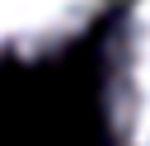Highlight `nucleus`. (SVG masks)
I'll list each match as a JSON object with an SVG mask.
<instances>
[{
  "label": "nucleus",
  "mask_w": 150,
  "mask_h": 146,
  "mask_svg": "<svg viewBox=\"0 0 150 146\" xmlns=\"http://www.w3.org/2000/svg\"><path fill=\"white\" fill-rule=\"evenodd\" d=\"M103 108L112 146H150V0H127L117 19Z\"/></svg>",
  "instance_id": "obj_1"
},
{
  "label": "nucleus",
  "mask_w": 150,
  "mask_h": 146,
  "mask_svg": "<svg viewBox=\"0 0 150 146\" xmlns=\"http://www.w3.org/2000/svg\"><path fill=\"white\" fill-rule=\"evenodd\" d=\"M112 0H0V57L33 61L75 42Z\"/></svg>",
  "instance_id": "obj_2"
}]
</instances>
